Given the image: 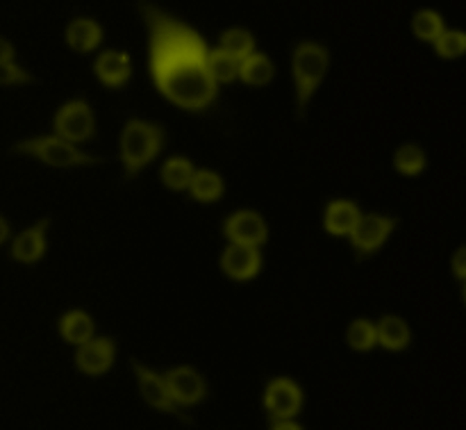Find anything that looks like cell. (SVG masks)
Wrapping results in <instances>:
<instances>
[{
  "mask_svg": "<svg viewBox=\"0 0 466 430\" xmlns=\"http://www.w3.org/2000/svg\"><path fill=\"white\" fill-rule=\"evenodd\" d=\"M14 62V48L9 41H0V64Z\"/></svg>",
  "mask_w": 466,
  "mask_h": 430,
  "instance_id": "cell-30",
  "label": "cell"
},
{
  "mask_svg": "<svg viewBox=\"0 0 466 430\" xmlns=\"http://www.w3.org/2000/svg\"><path fill=\"white\" fill-rule=\"evenodd\" d=\"M50 219H44L36 226L27 228L21 235L14 240L12 244V258L23 264H35L36 260L44 258L46 253V230H48Z\"/></svg>",
  "mask_w": 466,
  "mask_h": 430,
  "instance_id": "cell-13",
  "label": "cell"
},
{
  "mask_svg": "<svg viewBox=\"0 0 466 430\" xmlns=\"http://www.w3.org/2000/svg\"><path fill=\"white\" fill-rule=\"evenodd\" d=\"M394 167L403 176H419L426 169V153L414 144L400 146L394 155Z\"/></svg>",
  "mask_w": 466,
  "mask_h": 430,
  "instance_id": "cell-25",
  "label": "cell"
},
{
  "mask_svg": "<svg viewBox=\"0 0 466 430\" xmlns=\"http://www.w3.org/2000/svg\"><path fill=\"white\" fill-rule=\"evenodd\" d=\"M241 80L250 87H264L273 80V62L264 53H253L241 62Z\"/></svg>",
  "mask_w": 466,
  "mask_h": 430,
  "instance_id": "cell-20",
  "label": "cell"
},
{
  "mask_svg": "<svg viewBox=\"0 0 466 430\" xmlns=\"http://www.w3.org/2000/svg\"><path fill=\"white\" fill-rule=\"evenodd\" d=\"M14 153L30 155V158L41 159L44 164L50 167H85V164H96L100 162V158H94L89 153H82L80 148H76V144L62 139V137H35V139H25L21 144L14 146Z\"/></svg>",
  "mask_w": 466,
  "mask_h": 430,
  "instance_id": "cell-4",
  "label": "cell"
},
{
  "mask_svg": "<svg viewBox=\"0 0 466 430\" xmlns=\"http://www.w3.org/2000/svg\"><path fill=\"white\" fill-rule=\"evenodd\" d=\"M462 296H464V303H466V281H464V290H462Z\"/></svg>",
  "mask_w": 466,
  "mask_h": 430,
  "instance_id": "cell-33",
  "label": "cell"
},
{
  "mask_svg": "<svg viewBox=\"0 0 466 430\" xmlns=\"http://www.w3.org/2000/svg\"><path fill=\"white\" fill-rule=\"evenodd\" d=\"M209 71H212V77L217 80V85H230L239 77L241 73V62L235 59L232 55H228L226 50L217 48L209 53Z\"/></svg>",
  "mask_w": 466,
  "mask_h": 430,
  "instance_id": "cell-24",
  "label": "cell"
},
{
  "mask_svg": "<svg viewBox=\"0 0 466 430\" xmlns=\"http://www.w3.org/2000/svg\"><path fill=\"white\" fill-rule=\"evenodd\" d=\"M221 267L235 281H250L259 273L262 267V255L255 246L230 244L221 255Z\"/></svg>",
  "mask_w": 466,
  "mask_h": 430,
  "instance_id": "cell-11",
  "label": "cell"
},
{
  "mask_svg": "<svg viewBox=\"0 0 466 430\" xmlns=\"http://www.w3.org/2000/svg\"><path fill=\"white\" fill-rule=\"evenodd\" d=\"M396 219L382 217V214H362L358 228L350 235V244L358 251V255H371L382 249L390 235L396 228Z\"/></svg>",
  "mask_w": 466,
  "mask_h": 430,
  "instance_id": "cell-8",
  "label": "cell"
},
{
  "mask_svg": "<svg viewBox=\"0 0 466 430\" xmlns=\"http://www.w3.org/2000/svg\"><path fill=\"white\" fill-rule=\"evenodd\" d=\"M194 178H196V169L187 158H171L162 167L164 185L173 191L191 189V182H194Z\"/></svg>",
  "mask_w": 466,
  "mask_h": 430,
  "instance_id": "cell-19",
  "label": "cell"
},
{
  "mask_svg": "<svg viewBox=\"0 0 466 430\" xmlns=\"http://www.w3.org/2000/svg\"><path fill=\"white\" fill-rule=\"evenodd\" d=\"M330 67V53L326 46L317 41H300L291 53V73H294L296 103H299V117H303L309 100L314 98L317 89L326 77Z\"/></svg>",
  "mask_w": 466,
  "mask_h": 430,
  "instance_id": "cell-2",
  "label": "cell"
},
{
  "mask_svg": "<svg viewBox=\"0 0 466 430\" xmlns=\"http://www.w3.org/2000/svg\"><path fill=\"white\" fill-rule=\"evenodd\" d=\"M191 196L200 203H212V200H218L223 196V180L218 173L208 171H196L194 182H191Z\"/></svg>",
  "mask_w": 466,
  "mask_h": 430,
  "instance_id": "cell-22",
  "label": "cell"
},
{
  "mask_svg": "<svg viewBox=\"0 0 466 430\" xmlns=\"http://www.w3.org/2000/svg\"><path fill=\"white\" fill-rule=\"evenodd\" d=\"M346 340L355 351H369L378 344V326L369 319H355L349 326Z\"/></svg>",
  "mask_w": 466,
  "mask_h": 430,
  "instance_id": "cell-26",
  "label": "cell"
},
{
  "mask_svg": "<svg viewBox=\"0 0 466 430\" xmlns=\"http://www.w3.org/2000/svg\"><path fill=\"white\" fill-rule=\"evenodd\" d=\"M164 146V130L155 123L132 118L121 135V162L127 178H135L146 164L153 162Z\"/></svg>",
  "mask_w": 466,
  "mask_h": 430,
  "instance_id": "cell-3",
  "label": "cell"
},
{
  "mask_svg": "<svg viewBox=\"0 0 466 430\" xmlns=\"http://www.w3.org/2000/svg\"><path fill=\"white\" fill-rule=\"evenodd\" d=\"M0 82H3L5 87L27 85V82H32V76L23 71L21 67H16L14 62H7V64H0Z\"/></svg>",
  "mask_w": 466,
  "mask_h": 430,
  "instance_id": "cell-28",
  "label": "cell"
},
{
  "mask_svg": "<svg viewBox=\"0 0 466 430\" xmlns=\"http://www.w3.org/2000/svg\"><path fill=\"white\" fill-rule=\"evenodd\" d=\"M168 392L177 405H196L205 399V381L196 369L191 367H176L164 374Z\"/></svg>",
  "mask_w": 466,
  "mask_h": 430,
  "instance_id": "cell-10",
  "label": "cell"
},
{
  "mask_svg": "<svg viewBox=\"0 0 466 430\" xmlns=\"http://www.w3.org/2000/svg\"><path fill=\"white\" fill-rule=\"evenodd\" d=\"M412 32L421 41H431V44H437V41H440V36L446 32L444 18H441L437 12H432V9H421V12L414 14Z\"/></svg>",
  "mask_w": 466,
  "mask_h": 430,
  "instance_id": "cell-23",
  "label": "cell"
},
{
  "mask_svg": "<svg viewBox=\"0 0 466 430\" xmlns=\"http://www.w3.org/2000/svg\"><path fill=\"white\" fill-rule=\"evenodd\" d=\"M221 50H226L228 55H232L235 59L244 62L246 57L255 53V36L250 35L244 27H230L221 35Z\"/></svg>",
  "mask_w": 466,
  "mask_h": 430,
  "instance_id": "cell-21",
  "label": "cell"
},
{
  "mask_svg": "<svg viewBox=\"0 0 466 430\" xmlns=\"http://www.w3.org/2000/svg\"><path fill=\"white\" fill-rule=\"evenodd\" d=\"M7 237H9L7 219H0V241H7Z\"/></svg>",
  "mask_w": 466,
  "mask_h": 430,
  "instance_id": "cell-32",
  "label": "cell"
},
{
  "mask_svg": "<svg viewBox=\"0 0 466 430\" xmlns=\"http://www.w3.org/2000/svg\"><path fill=\"white\" fill-rule=\"evenodd\" d=\"M412 340V333H410L408 323L400 317H382L378 323V344H382L390 351H400L410 344Z\"/></svg>",
  "mask_w": 466,
  "mask_h": 430,
  "instance_id": "cell-18",
  "label": "cell"
},
{
  "mask_svg": "<svg viewBox=\"0 0 466 430\" xmlns=\"http://www.w3.org/2000/svg\"><path fill=\"white\" fill-rule=\"evenodd\" d=\"M264 405L276 422H289L303 408V392L289 378H276L268 383Z\"/></svg>",
  "mask_w": 466,
  "mask_h": 430,
  "instance_id": "cell-6",
  "label": "cell"
},
{
  "mask_svg": "<svg viewBox=\"0 0 466 430\" xmlns=\"http://www.w3.org/2000/svg\"><path fill=\"white\" fill-rule=\"evenodd\" d=\"M223 232L230 240V244L255 246V249L267 244L268 240L267 223L253 210H241V212L232 214L226 221V226H223Z\"/></svg>",
  "mask_w": 466,
  "mask_h": 430,
  "instance_id": "cell-9",
  "label": "cell"
},
{
  "mask_svg": "<svg viewBox=\"0 0 466 430\" xmlns=\"http://www.w3.org/2000/svg\"><path fill=\"white\" fill-rule=\"evenodd\" d=\"M437 55L446 59L462 57L466 53V32L462 30H446L444 35L440 36V41L435 44Z\"/></svg>",
  "mask_w": 466,
  "mask_h": 430,
  "instance_id": "cell-27",
  "label": "cell"
},
{
  "mask_svg": "<svg viewBox=\"0 0 466 430\" xmlns=\"http://www.w3.org/2000/svg\"><path fill=\"white\" fill-rule=\"evenodd\" d=\"M114 353H116L114 342L107 340V337H100V340H91L77 349L76 363L86 376H103L112 367Z\"/></svg>",
  "mask_w": 466,
  "mask_h": 430,
  "instance_id": "cell-12",
  "label": "cell"
},
{
  "mask_svg": "<svg viewBox=\"0 0 466 430\" xmlns=\"http://www.w3.org/2000/svg\"><path fill=\"white\" fill-rule=\"evenodd\" d=\"M362 212L353 200H335L326 210V230L335 237H350L358 228Z\"/></svg>",
  "mask_w": 466,
  "mask_h": 430,
  "instance_id": "cell-14",
  "label": "cell"
},
{
  "mask_svg": "<svg viewBox=\"0 0 466 430\" xmlns=\"http://www.w3.org/2000/svg\"><path fill=\"white\" fill-rule=\"evenodd\" d=\"M271 430H303V428H300L299 424H294V422H291V419H289V422H276V424H273V426H271Z\"/></svg>",
  "mask_w": 466,
  "mask_h": 430,
  "instance_id": "cell-31",
  "label": "cell"
},
{
  "mask_svg": "<svg viewBox=\"0 0 466 430\" xmlns=\"http://www.w3.org/2000/svg\"><path fill=\"white\" fill-rule=\"evenodd\" d=\"M100 41H103V30L91 18H76L66 27V44L77 53H89V50L98 48Z\"/></svg>",
  "mask_w": 466,
  "mask_h": 430,
  "instance_id": "cell-16",
  "label": "cell"
},
{
  "mask_svg": "<svg viewBox=\"0 0 466 430\" xmlns=\"http://www.w3.org/2000/svg\"><path fill=\"white\" fill-rule=\"evenodd\" d=\"M130 57L121 50H105L96 59V76L105 87H123L130 77Z\"/></svg>",
  "mask_w": 466,
  "mask_h": 430,
  "instance_id": "cell-15",
  "label": "cell"
},
{
  "mask_svg": "<svg viewBox=\"0 0 466 430\" xmlns=\"http://www.w3.org/2000/svg\"><path fill=\"white\" fill-rule=\"evenodd\" d=\"M453 273L460 281H466V246L453 255Z\"/></svg>",
  "mask_w": 466,
  "mask_h": 430,
  "instance_id": "cell-29",
  "label": "cell"
},
{
  "mask_svg": "<svg viewBox=\"0 0 466 430\" xmlns=\"http://www.w3.org/2000/svg\"><path fill=\"white\" fill-rule=\"evenodd\" d=\"M59 333L68 344L82 346L94 340V322H91L89 314L76 310V312L64 314L62 322H59Z\"/></svg>",
  "mask_w": 466,
  "mask_h": 430,
  "instance_id": "cell-17",
  "label": "cell"
},
{
  "mask_svg": "<svg viewBox=\"0 0 466 430\" xmlns=\"http://www.w3.org/2000/svg\"><path fill=\"white\" fill-rule=\"evenodd\" d=\"M55 135L77 144L94 135V112L86 100H71L55 114Z\"/></svg>",
  "mask_w": 466,
  "mask_h": 430,
  "instance_id": "cell-5",
  "label": "cell"
},
{
  "mask_svg": "<svg viewBox=\"0 0 466 430\" xmlns=\"http://www.w3.org/2000/svg\"><path fill=\"white\" fill-rule=\"evenodd\" d=\"M139 12L148 30L150 73L159 94L191 112L209 108L218 85L209 71L212 50L203 36L153 3H139Z\"/></svg>",
  "mask_w": 466,
  "mask_h": 430,
  "instance_id": "cell-1",
  "label": "cell"
},
{
  "mask_svg": "<svg viewBox=\"0 0 466 430\" xmlns=\"http://www.w3.org/2000/svg\"><path fill=\"white\" fill-rule=\"evenodd\" d=\"M132 369H135V374H137L141 396L146 399V404L153 405V408L159 410V413L176 415V417L182 419V422H189V417H187L185 413H180V405L173 401L167 381H164L162 376H157L153 369H146L144 364L137 363V360L132 363Z\"/></svg>",
  "mask_w": 466,
  "mask_h": 430,
  "instance_id": "cell-7",
  "label": "cell"
}]
</instances>
